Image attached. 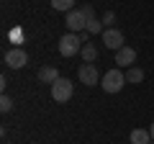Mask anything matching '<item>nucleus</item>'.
<instances>
[{
	"label": "nucleus",
	"mask_w": 154,
	"mask_h": 144,
	"mask_svg": "<svg viewBox=\"0 0 154 144\" xmlns=\"http://www.w3.org/2000/svg\"><path fill=\"white\" fill-rule=\"evenodd\" d=\"M13 108V98H8V95H3V98H0V111L3 113H8Z\"/></svg>",
	"instance_id": "15"
},
{
	"label": "nucleus",
	"mask_w": 154,
	"mask_h": 144,
	"mask_svg": "<svg viewBox=\"0 0 154 144\" xmlns=\"http://www.w3.org/2000/svg\"><path fill=\"white\" fill-rule=\"evenodd\" d=\"M82 13L88 16V33H98V31H103V21H98V16H95V11H93L90 5H85Z\"/></svg>",
	"instance_id": "9"
},
{
	"label": "nucleus",
	"mask_w": 154,
	"mask_h": 144,
	"mask_svg": "<svg viewBox=\"0 0 154 144\" xmlns=\"http://www.w3.org/2000/svg\"><path fill=\"white\" fill-rule=\"evenodd\" d=\"M152 144H154V142H152Z\"/></svg>",
	"instance_id": "18"
},
{
	"label": "nucleus",
	"mask_w": 154,
	"mask_h": 144,
	"mask_svg": "<svg viewBox=\"0 0 154 144\" xmlns=\"http://www.w3.org/2000/svg\"><path fill=\"white\" fill-rule=\"evenodd\" d=\"M51 8H54V11L69 13V11H75V0H51Z\"/></svg>",
	"instance_id": "13"
},
{
	"label": "nucleus",
	"mask_w": 154,
	"mask_h": 144,
	"mask_svg": "<svg viewBox=\"0 0 154 144\" xmlns=\"http://www.w3.org/2000/svg\"><path fill=\"white\" fill-rule=\"evenodd\" d=\"M80 57H82L85 62H95V59H98V49H95L93 44H85L82 52H80Z\"/></svg>",
	"instance_id": "14"
},
{
	"label": "nucleus",
	"mask_w": 154,
	"mask_h": 144,
	"mask_svg": "<svg viewBox=\"0 0 154 144\" xmlns=\"http://www.w3.org/2000/svg\"><path fill=\"white\" fill-rule=\"evenodd\" d=\"M67 28H69V33H77V31H88V16L82 13V8H77V11H69L64 18Z\"/></svg>",
	"instance_id": "4"
},
{
	"label": "nucleus",
	"mask_w": 154,
	"mask_h": 144,
	"mask_svg": "<svg viewBox=\"0 0 154 144\" xmlns=\"http://www.w3.org/2000/svg\"><path fill=\"white\" fill-rule=\"evenodd\" d=\"M77 77H80L82 85H98V80H103V77H98V67H95L93 62H85V64L77 70Z\"/></svg>",
	"instance_id": "5"
},
{
	"label": "nucleus",
	"mask_w": 154,
	"mask_h": 144,
	"mask_svg": "<svg viewBox=\"0 0 154 144\" xmlns=\"http://www.w3.org/2000/svg\"><path fill=\"white\" fill-rule=\"evenodd\" d=\"M149 134H152V139H154V124H152V126H149Z\"/></svg>",
	"instance_id": "17"
},
{
	"label": "nucleus",
	"mask_w": 154,
	"mask_h": 144,
	"mask_svg": "<svg viewBox=\"0 0 154 144\" xmlns=\"http://www.w3.org/2000/svg\"><path fill=\"white\" fill-rule=\"evenodd\" d=\"M103 23H105V26H110V23H113V13H105V16H103Z\"/></svg>",
	"instance_id": "16"
},
{
	"label": "nucleus",
	"mask_w": 154,
	"mask_h": 144,
	"mask_svg": "<svg viewBox=\"0 0 154 144\" xmlns=\"http://www.w3.org/2000/svg\"><path fill=\"white\" fill-rule=\"evenodd\" d=\"M38 80H41V83L54 85L57 80H59V72H57L54 67H41V70H38Z\"/></svg>",
	"instance_id": "10"
},
{
	"label": "nucleus",
	"mask_w": 154,
	"mask_h": 144,
	"mask_svg": "<svg viewBox=\"0 0 154 144\" xmlns=\"http://www.w3.org/2000/svg\"><path fill=\"white\" fill-rule=\"evenodd\" d=\"M144 80V70L141 67H128V72H126V83H141Z\"/></svg>",
	"instance_id": "12"
},
{
	"label": "nucleus",
	"mask_w": 154,
	"mask_h": 144,
	"mask_svg": "<svg viewBox=\"0 0 154 144\" xmlns=\"http://www.w3.org/2000/svg\"><path fill=\"white\" fill-rule=\"evenodd\" d=\"M77 52H82V39L77 33H64L59 39V54L62 57H75Z\"/></svg>",
	"instance_id": "2"
},
{
	"label": "nucleus",
	"mask_w": 154,
	"mask_h": 144,
	"mask_svg": "<svg viewBox=\"0 0 154 144\" xmlns=\"http://www.w3.org/2000/svg\"><path fill=\"white\" fill-rule=\"evenodd\" d=\"M134 59H136V52H134L131 46H123V49L116 52V62H118V67H134Z\"/></svg>",
	"instance_id": "8"
},
{
	"label": "nucleus",
	"mask_w": 154,
	"mask_h": 144,
	"mask_svg": "<svg viewBox=\"0 0 154 144\" xmlns=\"http://www.w3.org/2000/svg\"><path fill=\"white\" fill-rule=\"evenodd\" d=\"M100 85H103L105 93H118V90L126 85V75H123L118 67H113V70H108L103 75V80H100Z\"/></svg>",
	"instance_id": "1"
},
{
	"label": "nucleus",
	"mask_w": 154,
	"mask_h": 144,
	"mask_svg": "<svg viewBox=\"0 0 154 144\" xmlns=\"http://www.w3.org/2000/svg\"><path fill=\"white\" fill-rule=\"evenodd\" d=\"M72 93H75V85H72V80H67V77H59L54 85H51V98H54L57 103H67V100L72 98Z\"/></svg>",
	"instance_id": "3"
},
{
	"label": "nucleus",
	"mask_w": 154,
	"mask_h": 144,
	"mask_svg": "<svg viewBox=\"0 0 154 144\" xmlns=\"http://www.w3.org/2000/svg\"><path fill=\"white\" fill-rule=\"evenodd\" d=\"M26 62H28V54L21 46H16L5 54V67H11V70H21V67H26Z\"/></svg>",
	"instance_id": "6"
},
{
	"label": "nucleus",
	"mask_w": 154,
	"mask_h": 144,
	"mask_svg": "<svg viewBox=\"0 0 154 144\" xmlns=\"http://www.w3.org/2000/svg\"><path fill=\"white\" fill-rule=\"evenodd\" d=\"M149 139H152V134L146 129H134L131 131V144H152Z\"/></svg>",
	"instance_id": "11"
},
{
	"label": "nucleus",
	"mask_w": 154,
	"mask_h": 144,
	"mask_svg": "<svg viewBox=\"0 0 154 144\" xmlns=\"http://www.w3.org/2000/svg\"><path fill=\"white\" fill-rule=\"evenodd\" d=\"M103 44L108 46V49H113V52L123 49V33L118 31V28H105L103 31Z\"/></svg>",
	"instance_id": "7"
}]
</instances>
